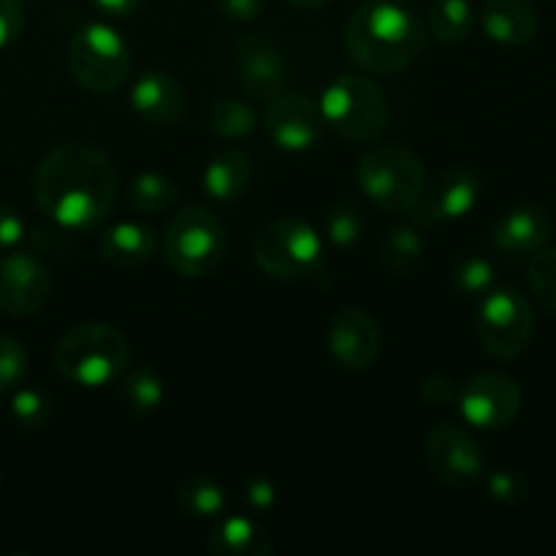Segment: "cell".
<instances>
[{"label":"cell","mask_w":556,"mask_h":556,"mask_svg":"<svg viewBox=\"0 0 556 556\" xmlns=\"http://www.w3.org/2000/svg\"><path fill=\"white\" fill-rule=\"evenodd\" d=\"M36 204L65 231H92L117 201V168L92 144L68 141L43 155L33 177Z\"/></svg>","instance_id":"cell-1"},{"label":"cell","mask_w":556,"mask_h":556,"mask_svg":"<svg viewBox=\"0 0 556 556\" xmlns=\"http://www.w3.org/2000/svg\"><path fill=\"white\" fill-rule=\"evenodd\" d=\"M429 43V30L416 14L391 0H367L351 14L345 49L369 74H396L416 63Z\"/></svg>","instance_id":"cell-2"},{"label":"cell","mask_w":556,"mask_h":556,"mask_svg":"<svg viewBox=\"0 0 556 556\" xmlns=\"http://www.w3.org/2000/svg\"><path fill=\"white\" fill-rule=\"evenodd\" d=\"M130 362L128 340L114 326L87 320L65 331L54 351V367L71 383L98 389L119 380Z\"/></svg>","instance_id":"cell-3"},{"label":"cell","mask_w":556,"mask_h":556,"mask_svg":"<svg viewBox=\"0 0 556 556\" xmlns=\"http://www.w3.org/2000/svg\"><path fill=\"white\" fill-rule=\"evenodd\" d=\"M320 114L342 139L353 144H372L389 125V98L372 79L345 74L326 87Z\"/></svg>","instance_id":"cell-4"},{"label":"cell","mask_w":556,"mask_h":556,"mask_svg":"<svg viewBox=\"0 0 556 556\" xmlns=\"http://www.w3.org/2000/svg\"><path fill=\"white\" fill-rule=\"evenodd\" d=\"M358 185L375 206L394 215H405L416 206L427 172L421 157L400 144H378L358 161Z\"/></svg>","instance_id":"cell-5"},{"label":"cell","mask_w":556,"mask_h":556,"mask_svg":"<svg viewBox=\"0 0 556 556\" xmlns=\"http://www.w3.org/2000/svg\"><path fill=\"white\" fill-rule=\"evenodd\" d=\"M166 264L179 277H204L226 255V228L220 217L201 204H188L172 217L163 239Z\"/></svg>","instance_id":"cell-6"},{"label":"cell","mask_w":556,"mask_h":556,"mask_svg":"<svg viewBox=\"0 0 556 556\" xmlns=\"http://www.w3.org/2000/svg\"><path fill=\"white\" fill-rule=\"evenodd\" d=\"M68 71L76 85L96 96L119 90L128 79L130 49L114 27L90 22L79 27L68 43Z\"/></svg>","instance_id":"cell-7"},{"label":"cell","mask_w":556,"mask_h":556,"mask_svg":"<svg viewBox=\"0 0 556 556\" xmlns=\"http://www.w3.org/2000/svg\"><path fill=\"white\" fill-rule=\"evenodd\" d=\"M476 331L481 348L492 358L500 362L519 358L535 334V313L530 299L516 288H492L478 304Z\"/></svg>","instance_id":"cell-8"},{"label":"cell","mask_w":556,"mask_h":556,"mask_svg":"<svg viewBox=\"0 0 556 556\" xmlns=\"http://www.w3.org/2000/svg\"><path fill=\"white\" fill-rule=\"evenodd\" d=\"M253 255L255 264L277 280H307L324 269V242L302 220H275L261 228Z\"/></svg>","instance_id":"cell-9"},{"label":"cell","mask_w":556,"mask_h":556,"mask_svg":"<svg viewBox=\"0 0 556 556\" xmlns=\"http://www.w3.org/2000/svg\"><path fill=\"white\" fill-rule=\"evenodd\" d=\"M459 410L465 421L476 429L497 432V429L510 427L516 416L521 413V394L519 383L503 372H478L462 383L456 391Z\"/></svg>","instance_id":"cell-10"},{"label":"cell","mask_w":556,"mask_h":556,"mask_svg":"<svg viewBox=\"0 0 556 556\" xmlns=\"http://www.w3.org/2000/svg\"><path fill=\"white\" fill-rule=\"evenodd\" d=\"M481 199V179L470 166H448L429 185H424L416 206L410 210L418 228H434L440 223L470 215Z\"/></svg>","instance_id":"cell-11"},{"label":"cell","mask_w":556,"mask_h":556,"mask_svg":"<svg viewBox=\"0 0 556 556\" xmlns=\"http://www.w3.org/2000/svg\"><path fill=\"white\" fill-rule=\"evenodd\" d=\"M233 71L248 92L255 101H271L288 85V58L269 36L264 33H244L233 41L231 49Z\"/></svg>","instance_id":"cell-12"},{"label":"cell","mask_w":556,"mask_h":556,"mask_svg":"<svg viewBox=\"0 0 556 556\" xmlns=\"http://www.w3.org/2000/svg\"><path fill=\"white\" fill-rule=\"evenodd\" d=\"M427 467L445 486L465 489L483 476V451L465 427L443 421L427 434Z\"/></svg>","instance_id":"cell-13"},{"label":"cell","mask_w":556,"mask_h":556,"mask_svg":"<svg viewBox=\"0 0 556 556\" xmlns=\"http://www.w3.org/2000/svg\"><path fill=\"white\" fill-rule=\"evenodd\" d=\"M52 293V275L38 255L9 250L0 258V313L11 318L36 315Z\"/></svg>","instance_id":"cell-14"},{"label":"cell","mask_w":556,"mask_h":556,"mask_svg":"<svg viewBox=\"0 0 556 556\" xmlns=\"http://www.w3.org/2000/svg\"><path fill=\"white\" fill-rule=\"evenodd\" d=\"M324 125L318 103L299 92H280L264 112L266 134L280 150L288 152L313 150L324 136Z\"/></svg>","instance_id":"cell-15"},{"label":"cell","mask_w":556,"mask_h":556,"mask_svg":"<svg viewBox=\"0 0 556 556\" xmlns=\"http://www.w3.org/2000/svg\"><path fill=\"white\" fill-rule=\"evenodd\" d=\"M329 351L334 362L351 372L372 369L383 351L378 320L358 307L340 309L329 326Z\"/></svg>","instance_id":"cell-16"},{"label":"cell","mask_w":556,"mask_h":556,"mask_svg":"<svg viewBox=\"0 0 556 556\" xmlns=\"http://www.w3.org/2000/svg\"><path fill=\"white\" fill-rule=\"evenodd\" d=\"M554 233V220L546 206L519 204L500 217L492 231V244L503 258L527 261L543 248H548Z\"/></svg>","instance_id":"cell-17"},{"label":"cell","mask_w":556,"mask_h":556,"mask_svg":"<svg viewBox=\"0 0 556 556\" xmlns=\"http://www.w3.org/2000/svg\"><path fill=\"white\" fill-rule=\"evenodd\" d=\"M130 103L147 123L174 125L185 114L188 98H185V87L179 85L177 76L166 74V71H147L136 79L134 90H130Z\"/></svg>","instance_id":"cell-18"},{"label":"cell","mask_w":556,"mask_h":556,"mask_svg":"<svg viewBox=\"0 0 556 556\" xmlns=\"http://www.w3.org/2000/svg\"><path fill=\"white\" fill-rule=\"evenodd\" d=\"M481 25L492 41L503 47H525L541 30V16L530 0H486Z\"/></svg>","instance_id":"cell-19"},{"label":"cell","mask_w":556,"mask_h":556,"mask_svg":"<svg viewBox=\"0 0 556 556\" xmlns=\"http://www.w3.org/2000/svg\"><path fill=\"white\" fill-rule=\"evenodd\" d=\"M103 261L114 266H141L155 255L157 239L150 226L141 223H117L98 239Z\"/></svg>","instance_id":"cell-20"},{"label":"cell","mask_w":556,"mask_h":556,"mask_svg":"<svg viewBox=\"0 0 556 556\" xmlns=\"http://www.w3.org/2000/svg\"><path fill=\"white\" fill-rule=\"evenodd\" d=\"M253 161L242 150H223L206 163L204 190L215 201L242 199L253 182Z\"/></svg>","instance_id":"cell-21"},{"label":"cell","mask_w":556,"mask_h":556,"mask_svg":"<svg viewBox=\"0 0 556 556\" xmlns=\"http://www.w3.org/2000/svg\"><path fill=\"white\" fill-rule=\"evenodd\" d=\"M206 548L217 556H266L275 552V543L255 521L233 516L212 530Z\"/></svg>","instance_id":"cell-22"},{"label":"cell","mask_w":556,"mask_h":556,"mask_svg":"<svg viewBox=\"0 0 556 556\" xmlns=\"http://www.w3.org/2000/svg\"><path fill=\"white\" fill-rule=\"evenodd\" d=\"M174 500H177L179 510L185 516H193V519H215L226 508V494H223L220 483H215L204 472L185 476L177 483Z\"/></svg>","instance_id":"cell-23"},{"label":"cell","mask_w":556,"mask_h":556,"mask_svg":"<svg viewBox=\"0 0 556 556\" xmlns=\"http://www.w3.org/2000/svg\"><path fill=\"white\" fill-rule=\"evenodd\" d=\"M472 25H476V14H472L470 0H438L429 11L427 30L432 33L434 41L456 47L470 38Z\"/></svg>","instance_id":"cell-24"},{"label":"cell","mask_w":556,"mask_h":556,"mask_svg":"<svg viewBox=\"0 0 556 556\" xmlns=\"http://www.w3.org/2000/svg\"><path fill=\"white\" fill-rule=\"evenodd\" d=\"M179 199V188L174 179L163 177V174L144 172L128 185V204L139 215H161V212L172 210Z\"/></svg>","instance_id":"cell-25"},{"label":"cell","mask_w":556,"mask_h":556,"mask_svg":"<svg viewBox=\"0 0 556 556\" xmlns=\"http://www.w3.org/2000/svg\"><path fill=\"white\" fill-rule=\"evenodd\" d=\"M119 400L125 402V407L134 416H150L163 405L166 389H163V380L152 369L139 367L119 375Z\"/></svg>","instance_id":"cell-26"},{"label":"cell","mask_w":556,"mask_h":556,"mask_svg":"<svg viewBox=\"0 0 556 556\" xmlns=\"http://www.w3.org/2000/svg\"><path fill=\"white\" fill-rule=\"evenodd\" d=\"M212 134H217L220 139H248L250 134H255L258 128V114L250 106L248 101H239V98H220L215 106L210 109V117H206Z\"/></svg>","instance_id":"cell-27"},{"label":"cell","mask_w":556,"mask_h":556,"mask_svg":"<svg viewBox=\"0 0 556 556\" xmlns=\"http://www.w3.org/2000/svg\"><path fill=\"white\" fill-rule=\"evenodd\" d=\"M424 261V239L413 226H394L383 239V264L394 275H410Z\"/></svg>","instance_id":"cell-28"},{"label":"cell","mask_w":556,"mask_h":556,"mask_svg":"<svg viewBox=\"0 0 556 556\" xmlns=\"http://www.w3.org/2000/svg\"><path fill=\"white\" fill-rule=\"evenodd\" d=\"M364 228H367V217L358 201L342 199L329 206L326 212V237L334 248H353L362 239Z\"/></svg>","instance_id":"cell-29"},{"label":"cell","mask_w":556,"mask_h":556,"mask_svg":"<svg viewBox=\"0 0 556 556\" xmlns=\"http://www.w3.org/2000/svg\"><path fill=\"white\" fill-rule=\"evenodd\" d=\"M494 280H497V271H494L492 261L483 255H465L451 269V286L462 296L481 299L483 293L492 291Z\"/></svg>","instance_id":"cell-30"},{"label":"cell","mask_w":556,"mask_h":556,"mask_svg":"<svg viewBox=\"0 0 556 556\" xmlns=\"http://www.w3.org/2000/svg\"><path fill=\"white\" fill-rule=\"evenodd\" d=\"M527 280L538 304L556 318V248H543L541 253L532 255Z\"/></svg>","instance_id":"cell-31"},{"label":"cell","mask_w":556,"mask_h":556,"mask_svg":"<svg viewBox=\"0 0 556 556\" xmlns=\"http://www.w3.org/2000/svg\"><path fill=\"white\" fill-rule=\"evenodd\" d=\"M11 416L25 429H43L52 421V402L41 391L22 389L11 400Z\"/></svg>","instance_id":"cell-32"},{"label":"cell","mask_w":556,"mask_h":556,"mask_svg":"<svg viewBox=\"0 0 556 556\" xmlns=\"http://www.w3.org/2000/svg\"><path fill=\"white\" fill-rule=\"evenodd\" d=\"M27 375V353L14 337L0 334V394L20 389Z\"/></svg>","instance_id":"cell-33"},{"label":"cell","mask_w":556,"mask_h":556,"mask_svg":"<svg viewBox=\"0 0 556 556\" xmlns=\"http://www.w3.org/2000/svg\"><path fill=\"white\" fill-rule=\"evenodd\" d=\"M486 486H489V494H492L497 503H505V505L521 503V500L530 494V486H527L525 476L510 470V467H500V470L489 472Z\"/></svg>","instance_id":"cell-34"},{"label":"cell","mask_w":556,"mask_h":556,"mask_svg":"<svg viewBox=\"0 0 556 556\" xmlns=\"http://www.w3.org/2000/svg\"><path fill=\"white\" fill-rule=\"evenodd\" d=\"M25 30V11L20 0H0V49L20 41Z\"/></svg>","instance_id":"cell-35"},{"label":"cell","mask_w":556,"mask_h":556,"mask_svg":"<svg viewBox=\"0 0 556 556\" xmlns=\"http://www.w3.org/2000/svg\"><path fill=\"white\" fill-rule=\"evenodd\" d=\"M421 396L432 405H448L456 400V383L454 378L443 372H432L421 380Z\"/></svg>","instance_id":"cell-36"},{"label":"cell","mask_w":556,"mask_h":556,"mask_svg":"<svg viewBox=\"0 0 556 556\" xmlns=\"http://www.w3.org/2000/svg\"><path fill=\"white\" fill-rule=\"evenodd\" d=\"M215 3L217 11L228 22H237V25H248V22L258 20L261 11H264V0H215Z\"/></svg>","instance_id":"cell-37"},{"label":"cell","mask_w":556,"mask_h":556,"mask_svg":"<svg viewBox=\"0 0 556 556\" xmlns=\"http://www.w3.org/2000/svg\"><path fill=\"white\" fill-rule=\"evenodd\" d=\"M25 237V226H22V217L16 215L11 206L0 204V253H9Z\"/></svg>","instance_id":"cell-38"},{"label":"cell","mask_w":556,"mask_h":556,"mask_svg":"<svg viewBox=\"0 0 556 556\" xmlns=\"http://www.w3.org/2000/svg\"><path fill=\"white\" fill-rule=\"evenodd\" d=\"M244 503L253 510H269L277 503V486L269 478H253L244 486Z\"/></svg>","instance_id":"cell-39"},{"label":"cell","mask_w":556,"mask_h":556,"mask_svg":"<svg viewBox=\"0 0 556 556\" xmlns=\"http://www.w3.org/2000/svg\"><path fill=\"white\" fill-rule=\"evenodd\" d=\"M144 0H92L96 11H101L103 16H112V20H123V16L136 14L141 9Z\"/></svg>","instance_id":"cell-40"},{"label":"cell","mask_w":556,"mask_h":556,"mask_svg":"<svg viewBox=\"0 0 556 556\" xmlns=\"http://www.w3.org/2000/svg\"><path fill=\"white\" fill-rule=\"evenodd\" d=\"M291 5H296V9H304V11H313V9H320V5H326L329 0H288Z\"/></svg>","instance_id":"cell-41"},{"label":"cell","mask_w":556,"mask_h":556,"mask_svg":"<svg viewBox=\"0 0 556 556\" xmlns=\"http://www.w3.org/2000/svg\"><path fill=\"white\" fill-rule=\"evenodd\" d=\"M391 3H400V5H407V3H421V0H391Z\"/></svg>","instance_id":"cell-42"},{"label":"cell","mask_w":556,"mask_h":556,"mask_svg":"<svg viewBox=\"0 0 556 556\" xmlns=\"http://www.w3.org/2000/svg\"><path fill=\"white\" fill-rule=\"evenodd\" d=\"M0 481H3V476H0Z\"/></svg>","instance_id":"cell-43"}]
</instances>
